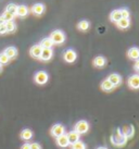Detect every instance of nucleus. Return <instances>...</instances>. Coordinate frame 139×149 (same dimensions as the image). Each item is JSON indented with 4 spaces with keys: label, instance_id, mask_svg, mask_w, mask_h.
I'll return each instance as SVG.
<instances>
[{
    "label": "nucleus",
    "instance_id": "34",
    "mask_svg": "<svg viewBox=\"0 0 139 149\" xmlns=\"http://www.w3.org/2000/svg\"><path fill=\"white\" fill-rule=\"evenodd\" d=\"M97 149H108V148H106V147H99V148H97Z\"/></svg>",
    "mask_w": 139,
    "mask_h": 149
},
{
    "label": "nucleus",
    "instance_id": "23",
    "mask_svg": "<svg viewBox=\"0 0 139 149\" xmlns=\"http://www.w3.org/2000/svg\"><path fill=\"white\" fill-rule=\"evenodd\" d=\"M39 45H40V47L42 49H45V48H52L53 42H52V40L50 39V37H46V38H44V39H41V42Z\"/></svg>",
    "mask_w": 139,
    "mask_h": 149
},
{
    "label": "nucleus",
    "instance_id": "5",
    "mask_svg": "<svg viewBox=\"0 0 139 149\" xmlns=\"http://www.w3.org/2000/svg\"><path fill=\"white\" fill-rule=\"evenodd\" d=\"M50 133H51V135L53 137L57 138V137L61 136V135H63L65 133V127L62 124H54L51 127V130H50Z\"/></svg>",
    "mask_w": 139,
    "mask_h": 149
},
{
    "label": "nucleus",
    "instance_id": "7",
    "mask_svg": "<svg viewBox=\"0 0 139 149\" xmlns=\"http://www.w3.org/2000/svg\"><path fill=\"white\" fill-rule=\"evenodd\" d=\"M127 83L131 89H139V74H134L129 76Z\"/></svg>",
    "mask_w": 139,
    "mask_h": 149
},
{
    "label": "nucleus",
    "instance_id": "30",
    "mask_svg": "<svg viewBox=\"0 0 139 149\" xmlns=\"http://www.w3.org/2000/svg\"><path fill=\"white\" fill-rule=\"evenodd\" d=\"M4 34H7V29H6L4 24H2L0 27V35H4Z\"/></svg>",
    "mask_w": 139,
    "mask_h": 149
},
{
    "label": "nucleus",
    "instance_id": "20",
    "mask_svg": "<svg viewBox=\"0 0 139 149\" xmlns=\"http://www.w3.org/2000/svg\"><path fill=\"white\" fill-rule=\"evenodd\" d=\"M122 19V14H121V10H113L110 14V20L112 22H119Z\"/></svg>",
    "mask_w": 139,
    "mask_h": 149
},
{
    "label": "nucleus",
    "instance_id": "33",
    "mask_svg": "<svg viewBox=\"0 0 139 149\" xmlns=\"http://www.w3.org/2000/svg\"><path fill=\"white\" fill-rule=\"evenodd\" d=\"M2 68H3V65H1V64H0V73L2 72Z\"/></svg>",
    "mask_w": 139,
    "mask_h": 149
},
{
    "label": "nucleus",
    "instance_id": "27",
    "mask_svg": "<svg viewBox=\"0 0 139 149\" xmlns=\"http://www.w3.org/2000/svg\"><path fill=\"white\" fill-rule=\"evenodd\" d=\"M71 149H86V145H85V143L78 141L71 145Z\"/></svg>",
    "mask_w": 139,
    "mask_h": 149
},
{
    "label": "nucleus",
    "instance_id": "3",
    "mask_svg": "<svg viewBox=\"0 0 139 149\" xmlns=\"http://www.w3.org/2000/svg\"><path fill=\"white\" fill-rule=\"evenodd\" d=\"M88 130H89V123L85 120L78 121L77 123L75 124V126H74V131H76L79 135H81V134H85V133H87L88 132Z\"/></svg>",
    "mask_w": 139,
    "mask_h": 149
},
{
    "label": "nucleus",
    "instance_id": "2",
    "mask_svg": "<svg viewBox=\"0 0 139 149\" xmlns=\"http://www.w3.org/2000/svg\"><path fill=\"white\" fill-rule=\"evenodd\" d=\"M49 79V75L46 71H38L34 75V81L37 85H45Z\"/></svg>",
    "mask_w": 139,
    "mask_h": 149
},
{
    "label": "nucleus",
    "instance_id": "25",
    "mask_svg": "<svg viewBox=\"0 0 139 149\" xmlns=\"http://www.w3.org/2000/svg\"><path fill=\"white\" fill-rule=\"evenodd\" d=\"M17 4H15V3H9V4H7V7H6V11L13 14V15L17 14Z\"/></svg>",
    "mask_w": 139,
    "mask_h": 149
},
{
    "label": "nucleus",
    "instance_id": "15",
    "mask_svg": "<svg viewBox=\"0 0 139 149\" xmlns=\"http://www.w3.org/2000/svg\"><path fill=\"white\" fill-rule=\"evenodd\" d=\"M127 56L128 58L131 59V60H138L139 59V48L137 47H131V49L127 51Z\"/></svg>",
    "mask_w": 139,
    "mask_h": 149
},
{
    "label": "nucleus",
    "instance_id": "22",
    "mask_svg": "<svg viewBox=\"0 0 139 149\" xmlns=\"http://www.w3.org/2000/svg\"><path fill=\"white\" fill-rule=\"evenodd\" d=\"M4 26H6V29H7V33H14L17 31V24L13 21H9L3 23Z\"/></svg>",
    "mask_w": 139,
    "mask_h": 149
},
{
    "label": "nucleus",
    "instance_id": "16",
    "mask_svg": "<svg viewBox=\"0 0 139 149\" xmlns=\"http://www.w3.org/2000/svg\"><path fill=\"white\" fill-rule=\"evenodd\" d=\"M106 64V59L102 56H98V57H96L94 59V65L96 68H99V69H101L103 66Z\"/></svg>",
    "mask_w": 139,
    "mask_h": 149
},
{
    "label": "nucleus",
    "instance_id": "19",
    "mask_svg": "<svg viewBox=\"0 0 139 149\" xmlns=\"http://www.w3.org/2000/svg\"><path fill=\"white\" fill-rule=\"evenodd\" d=\"M116 25H117V27L121 29H126L129 27V25H131V21H129V19H124L122 17L119 22H116Z\"/></svg>",
    "mask_w": 139,
    "mask_h": 149
},
{
    "label": "nucleus",
    "instance_id": "26",
    "mask_svg": "<svg viewBox=\"0 0 139 149\" xmlns=\"http://www.w3.org/2000/svg\"><path fill=\"white\" fill-rule=\"evenodd\" d=\"M9 62H10V59H9L8 56L4 52H0V64L1 65H7V64H9Z\"/></svg>",
    "mask_w": 139,
    "mask_h": 149
},
{
    "label": "nucleus",
    "instance_id": "13",
    "mask_svg": "<svg viewBox=\"0 0 139 149\" xmlns=\"http://www.w3.org/2000/svg\"><path fill=\"white\" fill-rule=\"evenodd\" d=\"M108 79L110 81L111 83H112V85L113 86H119L120 84L122 83V77L120 76L117 73H112V74L109 75V77H108Z\"/></svg>",
    "mask_w": 139,
    "mask_h": 149
},
{
    "label": "nucleus",
    "instance_id": "18",
    "mask_svg": "<svg viewBox=\"0 0 139 149\" xmlns=\"http://www.w3.org/2000/svg\"><path fill=\"white\" fill-rule=\"evenodd\" d=\"M113 88H114V86L112 85V83H111L108 79H104V81H102V83H101V89H102L103 91L109 93V91H113Z\"/></svg>",
    "mask_w": 139,
    "mask_h": 149
},
{
    "label": "nucleus",
    "instance_id": "24",
    "mask_svg": "<svg viewBox=\"0 0 139 149\" xmlns=\"http://www.w3.org/2000/svg\"><path fill=\"white\" fill-rule=\"evenodd\" d=\"M77 27L79 31H82V32H85V31H87V29L90 27V23L87 20H83V21H81L79 23H78Z\"/></svg>",
    "mask_w": 139,
    "mask_h": 149
},
{
    "label": "nucleus",
    "instance_id": "9",
    "mask_svg": "<svg viewBox=\"0 0 139 149\" xmlns=\"http://www.w3.org/2000/svg\"><path fill=\"white\" fill-rule=\"evenodd\" d=\"M52 56H53L52 49L51 48H45V49H42V51H41L39 60H41V61H49V60H51Z\"/></svg>",
    "mask_w": 139,
    "mask_h": 149
},
{
    "label": "nucleus",
    "instance_id": "28",
    "mask_svg": "<svg viewBox=\"0 0 139 149\" xmlns=\"http://www.w3.org/2000/svg\"><path fill=\"white\" fill-rule=\"evenodd\" d=\"M121 14H122V17H124V19H128L129 17V11L127 10V9H122L121 10Z\"/></svg>",
    "mask_w": 139,
    "mask_h": 149
},
{
    "label": "nucleus",
    "instance_id": "6",
    "mask_svg": "<svg viewBox=\"0 0 139 149\" xmlns=\"http://www.w3.org/2000/svg\"><path fill=\"white\" fill-rule=\"evenodd\" d=\"M46 10V7L44 3H35L31 8V12L33 13L34 15H36V17H40L41 14H44Z\"/></svg>",
    "mask_w": 139,
    "mask_h": 149
},
{
    "label": "nucleus",
    "instance_id": "12",
    "mask_svg": "<svg viewBox=\"0 0 139 149\" xmlns=\"http://www.w3.org/2000/svg\"><path fill=\"white\" fill-rule=\"evenodd\" d=\"M57 145L59 147H61V148H66V147H69L70 143H69V139H67V136H66V134H63L61 136L57 137Z\"/></svg>",
    "mask_w": 139,
    "mask_h": 149
},
{
    "label": "nucleus",
    "instance_id": "8",
    "mask_svg": "<svg viewBox=\"0 0 139 149\" xmlns=\"http://www.w3.org/2000/svg\"><path fill=\"white\" fill-rule=\"evenodd\" d=\"M41 51H42V48L40 47V45H34L31 49H29V54L31 57L34 59H39L40 58Z\"/></svg>",
    "mask_w": 139,
    "mask_h": 149
},
{
    "label": "nucleus",
    "instance_id": "29",
    "mask_svg": "<svg viewBox=\"0 0 139 149\" xmlns=\"http://www.w3.org/2000/svg\"><path fill=\"white\" fill-rule=\"evenodd\" d=\"M29 146H31V149H41V146L38 143H32L29 144Z\"/></svg>",
    "mask_w": 139,
    "mask_h": 149
},
{
    "label": "nucleus",
    "instance_id": "1",
    "mask_svg": "<svg viewBox=\"0 0 139 149\" xmlns=\"http://www.w3.org/2000/svg\"><path fill=\"white\" fill-rule=\"evenodd\" d=\"M50 39L52 40L53 45H61L65 42V34L62 32L61 29H56L50 34Z\"/></svg>",
    "mask_w": 139,
    "mask_h": 149
},
{
    "label": "nucleus",
    "instance_id": "4",
    "mask_svg": "<svg viewBox=\"0 0 139 149\" xmlns=\"http://www.w3.org/2000/svg\"><path fill=\"white\" fill-rule=\"evenodd\" d=\"M77 58V54L75 52V50L73 49H67L63 54V59H64V61L67 63H73L75 62V60Z\"/></svg>",
    "mask_w": 139,
    "mask_h": 149
},
{
    "label": "nucleus",
    "instance_id": "21",
    "mask_svg": "<svg viewBox=\"0 0 139 149\" xmlns=\"http://www.w3.org/2000/svg\"><path fill=\"white\" fill-rule=\"evenodd\" d=\"M14 17H15V15H13V14L7 12V11H4V12L0 15V22H1V23H6V22H9V21H13Z\"/></svg>",
    "mask_w": 139,
    "mask_h": 149
},
{
    "label": "nucleus",
    "instance_id": "17",
    "mask_svg": "<svg viewBox=\"0 0 139 149\" xmlns=\"http://www.w3.org/2000/svg\"><path fill=\"white\" fill-rule=\"evenodd\" d=\"M20 136L23 141H29V139H32V137H33V132H32V130H29V128H24V130L21 132Z\"/></svg>",
    "mask_w": 139,
    "mask_h": 149
},
{
    "label": "nucleus",
    "instance_id": "31",
    "mask_svg": "<svg viewBox=\"0 0 139 149\" xmlns=\"http://www.w3.org/2000/svg\"><path fill=\"white\" fill-rule=\"evenodd\" d=\"M134 70H135L136 72H139V59L136 60L135 64H134Z\"/></svg>",
    "mask_w": 139,
    "mask_h": 149
},
{
    "label": "nucleus",
    "instance_id": "10",
    "mask_svg": "<svg viewBox=\"0 0 139 149\" xmlns=\"http://www.w3.org/2000/svg\"><path fill=\"white\" fill-rule=\"evenodd\" d=\"M29 13V9L27 6H25V4H21V6H17V14L15 15H17V17H26L27 15H28Z\"/></svg>",
    "mask_w": 139,
    "mask_h": 149
},
{
    "label": "nucleus",
    "instance_id": "11",
    "mask_svg": "<svg viewBox=\"0 0 139 149\" xmlns=\"http://www.w3.org/2000/svg\"><path fill=\"white\" fill-rule=\"evenodd\" d=\"M3 52L8 56L10 60L15 59L17 57V49L14 47V46H9V47H7V48L4 49Z\"/></svg>",
    "mask_w": 139,
    "mask_h": 149
},
{
    "label": "nucleus",
    "instance_id": "14",
    "mask_svg": "<svg viewBox=\"0 0 139 149\" xmlns=\"http://www.w3.org/2000/svg\"><path fill=\"white\" fill-rule=\"evenodd\" d=\"M66 136H67L70 145H72V144L79 141V134H78L76 131H71V132H69L66 134Z\"/></svg>",
    "mask_w": 139,
    "mask_h": 149
},
{
    "label": "nucleus",
    "instance_id": "35",
    "mask_svg": "<svg viewBox=\"0 0 139 149\" xmlns=\"http://www.w3.org/2000/svg\"><path fill=\"white\" fill-rule=\"evenodd\" d=\"M3 24V23H1V22H0V27H1V25Z\"/></svg>",
    "mask_w": 139,
    "mask_h": 149
},
{
    "label": "nucleus",
    "instance_id": "32",
    "mask_svg": "<svg viewBox=\"0 0 139 149\" xmlns=\"http://www.w3.org/2000/svg\"><path fill=\"white\" fill-rule=\"evenodd\" d=\"M21 149H31V146H29V144H24V145L21 146Z\"/></svg>",
    "mask_w": 139,
    "mask_h": 149
}]
</instances>
